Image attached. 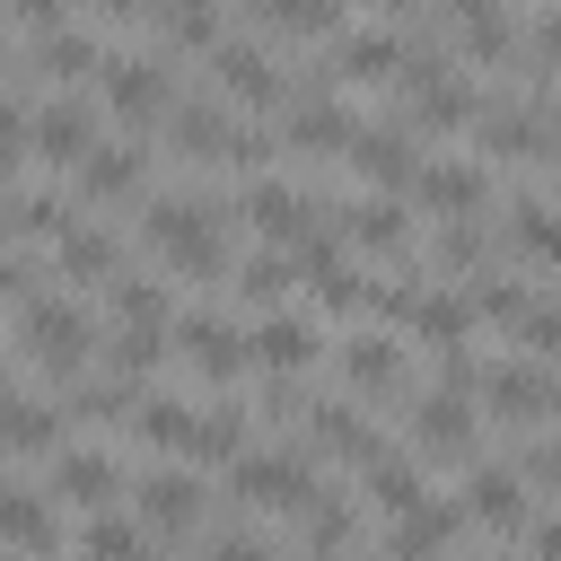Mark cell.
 I'll return each instance as SVG.
<instances>
[{"label":"cell","mask_w":561,"mask_h":561,"mask_svg":"<svg viewBox=\"0 0 561 561\" xmlns=\"http://www.w3.org/2000/svg\"><path fill=\"white\" fill-rule=\"evenodd\" d=\"M508 333H517L526 359H552V368H561V298H535V289H526V307H517Z\"/></svg>","instance_id":"obj_40"},{"label":"cell","mask_w":561,"mask_h":561,"mask_svg":"<svg viewBox=\"0 0 561 561\" xmlns=\"http://www.w3.org/2000/svg\"><path fill=\"white\" fill-rule=\"evenodd\" d=\"M175 351H184V368H193L202 386H237V377H245V324H237V316L193 307V316L175 324Z\"/></svg>","instance_id":"obj_13"},{"label":"cell","mask_w":561,"mask_h":561,"mask_svg":"<svg viewBox=\"0 0 561 561\" xmlns=\"http://www.w3.org/2000/svg\"><path fill=\"white\" fill-rule=\"evenodd\" d=\"M96 149V96H53L26 114V158L35 167H79Z\"/></svg>","instance_id":"obj_12"},{"label":"cell","mask_w":561,"mask_h":561,"mask_svg":"<svg viewBox=\"0 0 561 561\" xmlns=\"http://www.w3.org/2000/svg\"><path fill=\"white\" fill-rule=\"evenodd\" d=\"M96 96H105V114L114 123H131V131H149L158 114H175V53H105L96 61Z\"/></svg>","instance_id":"obj_6"},{"label":"cell","mask_w":561,"mask_h":561,"mask_svg":"<svg viewBox=\"0 0 561 561\" xmlns=\"http://www.w3.org/2000/svg\"><path fill=\"white\" fill-rule=\"evenodd\" d=\"M18 351H26L53 386H70V377H88V359L105 351V333H96V316H88L79 298L26 289V298H18Z\"/></svg>","instance_id":"obj_3"},{"label":"cell","mask_w":561,"mask_h":561,"mask_svg":"<svg viewBox=\"0 0 561 561\" xmlns=\"http://www.w3.org/2000/svg\"><path fill=\"white\" fill-rule=\"evenodd\" d=\"M465 298H473V316H482V324H517V307H526V280H491V263H482Z\"/></svg>","instance_id":"obj_42"},{"label":"cell","mask_w":561,"mask_h":561,"mask_svg":"<svg viewBox=\"0 0 561 561\" xmlns=\"http://www.w3.org/2000/svg\"><path fill=\"white\" fill-rule=\"evenodd\" d=\"M351 543H359V500H342V491L316 482V500L298 508V552L307 561H342Z\"/></svg>","instance_id":"obj_27"},{"label":"cell","mask_w":561,"mask_h":561,"mask_svg":"<svg viewBox=\"0 0 561 561\" xmlns=\"http://www.w3.org/2000/svg\"><path fill=\"white\" fill-rule=\"evenodd\" d=\"M61 9H70V0H9V18H18L26 35H53V26H61Z\"/></svg>","instance_id":"obj_45"},{"label":"cell","mask_w":561,"mask_h":561,"mask_svg":"<svg viewBox=\"0 0 561 561\" xmlns=\"http://www.w3.org/2000/svg\"><path fill=\"white\" fill-rule=\"evenodd\" d=\"M412 202H421V210H447V219L491 210V158H421Z\"/></svg>","instance_id":"obj_17"},{"label":"cell","mask_w":561,"mask_h":561,"mask_svg":"<svg viewBox=\"0 0 561 561\" xmlns=\"http://www.w3.org/2000/svg\"><path fill=\"white\" fill-rule=\"evenodd\" d=\"M96 61H105L96 26H53V35H35V53H26V79H53V88H70V79H96Z\"/></svg>","instance_id":"obj_28"},{"label":"cell","mask_w":561,"mask_h":561,"mask_svg":"<svg viewBox=\"0 0 561 561\" xmlns=\"http://www.w3.org/2000/svg\"><path fill=\"white\" fill-rule=\"evenodd\" d=\"M245 421H254L245 403H184V394H140L131 412V430L175 465H228L245 447Z\"/></svg>","instance_id":"obj_2"},{"label":"cell","mask_w":561,"mask_h":561,"mask_svg":"<svg viewBox=\"0 0 561 561\" xmlns=\"http://www.w3.org/2000/svg\"><path fill=\"white\" fill-rule=\"evenodd\" d=\"M44 465H53V491H61V500H79V508H114V500L131 491L123 456H105V447H53Z\"/></svg>","instance_id":"obj_20"},{"label":"cell","mask_w":561,"mask_h":561,"mask_svg":"<svg viewBox=\"0 0 561 561\" xmlns=\"http://www.w3.org/2000/svg\"><path fill=\"white\" fill-rule=\"evenodd\" d=\"M368 9H386V18H412V0H368Z\"/></svg>","instance_id":"obj_49"},{"label":"cell","mask_w":561,"mask_h":561,"mask_svg":"<svg viewBox=\"0 0 561 561\" xmlns=\"http://www.w3.org/2000/svg\"><path fill=\"white\" fill-rule=\"evenodd\" d=\"M131 517L167 543H193L210 526V482L193 465H149V473H131Z\"/></svg>","instance_id":"obj_7"},{"label":"cell","mask_w":561,"mask_h":561,"mask_svg":"<svg viewBox=\"0 0 561 561\" xmlns=\"http://www.w3.org/2000/svg\"><path fill=\"white\" fill-rule=\"evenodd\" d=\"M158 359H167V324H114L105 333V368H123V377H158Z\"/></svg>","instance_id":"obj_37"},{"label":"cell","mask_w":561,"mask_h":561,"mask_svg":"<svg viewBox=\"0 0 561 561\" xmlns=\"http://www.w3.org/2000/svg\"><path fill=\"white\" fill-rule=\"evenodd\" d=\"M228 280H237V298H245V307H263V316H272V307L289 298L298 263H289V245H254V254H237V272H228Z\"/></svg>","instance_id":"obj_33"},{"label":"cell","mask_w":561,"mask_h":561,"mask_svg":"<svg viewBox=\"0 0 561 561\" xmlns=\"http://www.w3.org/2000/svg\"><path fill=\"white\" fill-rule=\"evenodd\" d=\"M298 421H307V438H298L307 456H333V465H377L386 456V430L359 421V403H342V394L333 403H307Z\"/></svg>","instance_id":"obj_16"},{"label":"cell","mask_w":561,"mask_h":561,"mask_svg":"<svg viewBox=\"0 0 561 561\" xmlns=\"http://www.w3.org/2000/svg\"><path fill=\"white\" fill-rule=\"evenodd\" d=\"M438 18V35H456V53L465 61H517V18H508V0H438L430 9Z\"/></svg>","instance_id":"obj_15"},{"label":"cell","mask_w":561,"mask_h":561,"mask_svg":"<svg viewBox=\"0 0 561 561\" xmlns=\"http://www.w3.org/2000/svg\"><path fill=\"white\" fill-rule=\"evenodd\" d=\"M0 543H18V552H61V517H53V500H35V491H9L0 482Z\"/></svg>","instance_id":"obj_31"},{"label":"cell","mask_w":561,"mask_h":561,"mask_svg":"<svg viewBox=\"0 0 561 561\" xmlns=\"http://www.w3.org/2000/svg\"><path fill=\"white\" fill-rule=\"evenodd\" d=\"M482 263H491V228L482 219H447L430 237V272H482Z\"/></svg>","instance_id":"obj_39"},{"label":"cell","mask_w":561,"mask_h":561,"mask_svg":"<svg viewBox=\"0 0 561 561\" xmlns=\"http://www.w3.org/2000/svg\"><path fill=\"white\" fill-rule=\"evenodd\" d=\"M61 403H35L26 386H9L0 377V456H53L61 447Z\"/></svg>","instance_id":"obj_25"},{"label":"cell","mask_w":561,"mask_h":561,"mask_svg":"<svg viewBox=\"0 0 561 561\" xmlns=\"http://www.w3.org/2000/svg\"><path fill=\"white\" fill-rule=\"evenodd\" d=\"M280 140H289L298 158H351L359 114H351V105H333V96H298V105H289V123H280Z\"/></svg>","instance_id":"obj_23"},{"label":"cell","mask_w":561,"mask_h":561,"mask_svg":"<svg viewBox=\"0 0 561 561\" xmlns=\"http://www.w3.org/2000/svg\"><path fill=\"white\" fill-rule=\"evenodd\" d=\"M552 70H561V9H543V18H535V26H526V79H535V88H543V79H552Z\"/></svg>","instance_id":"obj_43"},{"label":"cell","mask_w":561,"mask_h":561,"mask_svg":"<svg viewBox=\"0 0 561 561\" xmlns=\"http://www.w3.org/2000/svg\"><path fill=\"white\" fill-rule=\"evenodd\" d=\"M526 543H535V561H561V508L552 517H526Z\"/></svg>","instance_id":"obj_46"},{"label":"cell","mask_w":561,"mask_h":561,"mask_svg":"<svg viewBox=\"0 0 561 561\" xmlns=\"http://www.w3.org/2000/svg\"><path fill=\"white\" fill-rule=\"evenodd\" d=\"M430 500V482H421V465H403L394 447L368 465V508H386V517H403V508H421Z\"/></svg>","instance_id":"obj_38"},{"label":"cell","mask_w":561,"mask_h":561,"mask_svg":"<svg viewBox=\"0 0 561 561\" xmlns=\"http://www.w3.org/2000/svg\"><path fill=\"white\" fill-rule=\"evenodd\" d=\"M79 561H158V535H149L140 517H123V508H88Z\"/></svg>","instance_id":"obj_30"},{"label":"cell","mask_w":561,"mask_h":561,"mask_svg":"<svg viewBox=\"0 0 561 561\" xmlns=\"http://www.w3.org/2000/svg\"><path fill=\"white\" fill-rule=\"evenodd\" d=\"M53 272H61V280H114V272H123V237L96 228V219H70V228L53 237Z\"/></svg>","instance_id":"obj_29"},{"label":"cell","mask_w":561,"mask_h":561,"mask_svg":"<svg viewBox=\"0 0 561 561\" xmlns=\"http://www.w3.org/2000/svg\"><path fill=\"white\" fill-rule=\"evenodd\" d=\"M140 237L167 254V272L175 280H228L237 272V210L228 202H210V193H158L149 202V219H140Z\"/></svg>","instance_id":"obj_1"},{"label":"cell","mask_w":561,"mask_h":561,"mask_svg":"<svg viewBox=\"0 0 561 561\" xmlns=\"http://www.w3.org/2000/svg\"><path fill=\"white\" fill-rule=\"evenodd\" d=\"M438 394H482V359H473V342H447V351H438Z\"/></svg>","instance_id":"obj_44"},{"label":"cell","mask_w":561,"mask_h":561,"mask_svg":"<svg viewBox=\"0 0 561 561\" xmlns=\"http://www.w3.org/2000/svg\"><path fill=\"white\" fill-rule=\"evenodd\" d=\"M263 35H342V0H245Z\"/></svg>","instance_id":"obj_34"},{"label":"cell","mask_w":561,"mask_h":561,"mask_svg":"<svg viewBox=\"0 0 561 561\" xmlns=\"http://www.w3.org/2000/svg\"><path fill=\"white\" fill-rule=\"evenodd\" d=\"M0 70H9V44H0Z\"/></svg>","instance_id":"obj_50"},{"label":"cell","mask_w":561,"mask_h":561,"mask_svg":"<svg viewBox=\"0 0 561 561\" xmlns=\"http://www.w3.org/2000/svg\"><path fill=\"white\" fill-rule=\"evenodd\" d=\"M228 210H237V228H254L263 245H298V237L324 219V202H316V193H298L289 175H245V193H237Z\"/></svg>","instance_id":"obj_10"},{"label":"cell","mask_w":561,"mask_h":561,"mask_svg":"<svg viewBox=\"0 0 561 561\" xmlns=\"http://www.w3.org/2000/svg\"><path fill=\"white\" fill-rule=\"evenodd\" d=\"M465 526H491V535H526V482H517V465H465Z\"/></svg>","instance_id":"obj_18"},{"label":"cell","mask_w":561,"mask_h":561,"mask_svg":"<svg viewBox=\"0 0 561 561\" xmlns=\"http://www.w3.org/2000/svg\"><path fill=\"white\" fill-rule=\"evenodd\" d=\"M403 447H412V465L430 473V465H473L482 456V430H473V394H421V403H403Z\"/></svg>","instance_id":"obj_8"},{"label":"cell","mask_w":561,"mask_h":561,"mask_svg":"<svg viewBox=\"0 0 561 561\" xmlns=\"http://www.w3.org/2000/svg\"><path fill=\"white\" fill-rule=\"evenodd\" d=\"M105 307H114V324H167L175 316V289L167 280H140V272H114L105 280Z\"/></svg>","instance_id":"obj_36"},{"label":"cell","mask_w":561,"mask_h":561,"mask_svg":"<svg viewBox=\"0 0 561 561\" xmlns=\"http://www.w3.org/2000/svg\"><path fill=\"white\" fill-rule=\"evenodd\" d=\"M210 79H219V96H228V105H254V114L298 105V88L280 79L272 44H254V35H219V44H210Z\"/></svg>","instance_id":"obj_9"},{"label":"cell","mask_w":561,"mask_h":561,"mask_svg":"<svg viewBox=\"0 0 561 561\" xmlns=\"http://www.w3.org/2000/svg\"><path fill=\"white\" fill-rule=\"evenodd\" d=\"M26 289H35V272H26V263H18V254H0V307H18V298H26Z\"/></svg>","instance_id":"obj_47"},{"label":"cell","mask_w":561,"mask_h":561,"mask_svg":"<svg viewBox=\"0 0 561 561\" xmlns=\"http://www.w3.org/2000/svg\"><path fill=\"white\" fill-rule=\"evenodd\" d=\"M351 167H359L377 193H412V175H421L412 123H359V140H351Z\"/></svg>","instance_id":"obj_21"},{"label":"cell","mask_w":561,"mask_h":561,"mask_svg":"<svg viewBox=\"0 0 561 561\" xmlns=\"http://www.w3.org/2000/svg\"><path fill=\"white\" fill-rule=\"evenodd\" d=\"M456 535H465V508L456 500H421V508H403L386 526V561H447Z\"/></svg>","instance_id":"obj_22"},{"label":"cell","mask_w":561,"mask_h":561,"mask_svg":"<svg viewBox=\"0 0 561 561\" xmlns=\"http://www.w3.org/2000/svg\"><path fill=\"white\" fill-rule=\"evenodd\" d=\"M70 184H79V202H123V193L149 184V149H140V140H96V149L70 167Z\"/></svg>","instance_id":"obj_24"},{"label":"cell","mask_w":561,"mask_h":561,"mask_svg":"<svg viewBox=\"0 0 561 561\" xmlns=\"http://www.w3.org/2000/svg\"><path fill=\"white\" fill-rule=\"evenodd\" d=\"M552 377H561V368H552Z\"/></svg>","instance_id":"obj_51"},{"label":"cell","mask_w":561,"mask_h":561,"mask_svg":"<svg viewBox=\"0 0 561 561\" xmlns=\"http://www.w3.org/2000/svg\"><path fill=\"white\" fill-rule=\"evenodd\" d=\"M403 26H342L333 35V70L324 79H351V88H386L394 70H403Z\"/></svg>","instance_id":"obj_19"},{"label":"cell","mask_w":561,"mask_h":561,"mask_svg":"<svg viewBox=\"0 0 561 561\" xmlns=\"http://www.w3.org/2000/svg\"><path fill=\"white\" fill-rule=\"evenodd\" d=\"M324 359V333H316V316H298V307H272L254 333H245V368H263V377H307Z\"/></svg>","instance_id":"obj_14"},{"label":"cell","mask_w":561,"mask_h":561,"mask_svg":"<svg viewBox=\"0 0 561 561\" xmlns=\"http://www.w3.org/2000/svg\"><path fill=\"white\" fill-rule=\"evenodd\" d=\"M70 219H79V210H70L61 184H26V193H18V237H44V245H53Z\"/></svg>","instance_id":"obj_41"},{"label":"cell","mask_w":561,"mask_h":561,"mask_svg":"<svg viewBox=\"0 0 561 561\" xmlns=\"http://www.w3.org/2000/svg\"><path fill=\"white\" fill-rule=\"evenodd\" d=\"M333 359H342L351 394H403V377H412V359H403V342H394V333H351Z\"/></svg>","instance_id":"obj_26"},{"label":"cell","mask_w":561,"mask_h":561,"mask_svg":"<svg viewBox=\"0 0 561 561\" xmlns=\"http://www.w3.org/2000/svg\"><path fill=\"white\" fill-rule=\"evenodd\" d=\"M482 114V88L465 70H447L438 53H403L394 70V123H421V131H473Z\"/></svg>","instance_id":"obj_5"},{"label":"cell","mask_w":561,"mask_h":561,"mask_svg":"<svg viewBox=\"0 0 561 561\" xmlns=\"http://www.w3.org/2000/svg\"><path fill=\"white\" fill-rule=\"evenodd\" d=\"M88 9H96V18H140L149 0H88Z\"/></svg>","instance_id":"obj_48"},{"label":"cell","mask_w":561,"mask_h":561,"mask_svg":"<svg viewBox=\"0 0 561 561\" xmlns=\"http://www.w3.org/2000/svg\"><path fill=\"white\" fill-rule=\"evenodd\" d=\"M482 403L526 430V421H552L561 412V377H552V359H526L517 351V359H491L482 368Z\"/></svg>","instance_id":"obj_11"},{"label":"cell","mask_w":561,"mask_h":561,"mask_svg":"<svg viewBox=\"0 0 561 561\" xmlns=\"http://www.w3.org/2000/svg\"><path fill=\"white\" fill-rule=\"evenodd\" d=\"M228 500L245 517H298L316 500V456L307 447H237L228 456Z\"/></svg>","instance_id":"obj_4"},{"label":"cell","mask_w":561,"mask_h":561,"mask_svg":"<svg viewBox=\"0 0 561 561\" xmlns=\"http://www.w3.org/2000/svg\"><path fill=\"white\" fill-rule=\"evenodd\" d=\"M193 561H280V543L263 526H245V517H210L193 535Z\"/></svg>","instance_id":"obj_35"},{"label":"cell","mask_w":561,"mask_h":561,"mask_svg":"<svg viewBox=\"0 0 561 561\" xmlns=\"http://www.w3.org/2000/svg\"><path fill=\"white\" fill-rule=\"evenodd\" d=\"M508 245H517L526 263L561 272V210H552L543 193H517V202H508Z\"/></svg>","instance_id":"obj_32"}]
</instances>
